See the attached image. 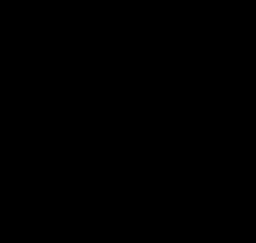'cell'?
I'll return each mask as SVG.
<instances>
[]
</instances>
